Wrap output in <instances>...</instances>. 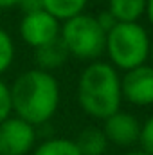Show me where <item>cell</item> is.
I'll use <instances>...</instances> for the list:
<instances>
[{
	"mask_svg": "<svg viewBox=\"0 0 153 155\" xmlns=\"http://www.w3.org/2000/svg\"><path fill=\"white\" fill-rule=\"evenodd\" d=\"M88 0H41V7L58 22H67L85 13Z\"/></svg>",
	"mask_w": 153,
	"mask_h": 155,
	"instance_id": "obj_12",
	"label": "cell"
},
{
	"mask_svg": "<svg viewBox=\"0 0 153 155\" xmlns=\"http://www.w3.org/2000/svg\"><path fill=\"white\" fill-rule=\"evenodd\" d=\"M24 0H0V9H13V7H20Z\"/></svg>",
	"mask_w": 153,
	"mask_h": 155,
	"instance_id": "obj_18",
	"label": "cell"
},
{
	"mask_svg": "<svg viewBox=\"0 0 153 155\" xmlns=\"http://www.w3.org/2000/svg\"><path fill=\"white\" fill-rule=\"evenodd\" d=\"M150 20V24L153 25V0H146V13H144Z\"/></svg>",
	"mask_w": 153,
	"mask_h": 155,
	"instance_id": "obj_19",
	"label": "cell"
},
{
	"mask_svg": "<svg viewBox=\"0 0 153 155\" xmlns=\"http://www.w3.org/2000/svg\"><path fill=\"white\" fill-rule=\"evenodd\" d=\"M103 132H105L108 143H112L115 146L128 148V146H133L135 143H139L141 123L137 121L135 116L119 110L105 119Z\"/></svg>",
	"mask_w": 153,
	"mask_h": 155,
	"instance_id": "obj_8",
	"label": "cell"
},
{
	"mask_svg": "<svg viewBox=\"0 0 153 155\" xmlns=\"http://www.w3.org/2000/svg\"><path fill=\"white\" fill-rule=\"evenodd\" d=\"M150 61H151V67H153V40H151V47H150Z\"/></svg>",
	"mask_w": 153,
	"mask_h": 155,
	"instance_id": "obj_21",
	"label": "cell"
},
{
	"mask_svg": "<svg viewBox=\"0 0 153 155\" xmlns=\"http://www.w3.org/2000/svg\"><path fill=\"white\" fill-rule=\"evenodd\" d=\"M106 11L115 22H139L146 13V0H108Z\"/></svg>",
	"mask_w": 153,
	"mask_h": 155,
	"instance_id": "obj_11",
	"label": "cell"
},
{
	"mask_svg": "<svg viewBox=\"0 0 153 155\" xmlns=\"http://www.w3.org/2000/svg\"><path fill=\"white\" fill-rule=\"evenodd\" d=\"M69 52L65 49V45L61 43V40H54L43 47L34 49V63H36V69L40 71H45V72H54L58 69H61L67 60H69Z\"/></svg>",
	"mask_w": 153,
	"mask_h": 155,
	"instance_id": "obj_9",
	"label": "cell"
},
{
	"mask_svg": "<svg viewBox=\"0 0 153 155\" xmlns=\"http://www.w3.org/2000/svg\"><path fill=\"white\" fill-rule=\"evenodd\" d=\"M36 126L9 116L0 123V155H27L36 146Z\"/></svg>",
	"mask_w": 153,
	"mask_h": 155,
	"instance_id": "obj_5",
	"label": "cell"
},
{
	"mask_svg": "<svg viewBox=\"0 0 153 155\" xmlns=\"http://www.w3.org/2000/svg\"><path fill=\"white\" fill-rule=\"evenodd\" d=\"M96 18H97V22H99V25L105 29V33H108V31L114 27L115 24H117V22H115V18L110 15V13H108V11H103V13H99Z\"/></svg>",
	"mask_w": 153,
	"mask_h": 155,
	"instance_id": "obj_17",
	"label": "cell"
},
{
	"mask_svg": "<svg viewBox=\"0 0 153 155\" xmlns=\"http://www.w3.org/2000/svg\"><path fill=\"white\" fill-rule=\"evenodd\" d=\"M33 155H81L76 143L67 137H49L34 146Z\"/></svg>",
	"mask_w": 153,
	"mask_h": 155,
	"instance_id": "obj_13",
	"label": "cell"
},
{
	"mask_svg": "<svg viewBox=\"0 0 153 155\" xmlns=\"http://www.w3.org/2000/svg\"><path fill=\"white\" fill-rule=\"evenodd\" d=\"M60 40L65 45L69 56L92 63L97 61L101 54H105L106 33L96 16L81 13L67 22H61Z\"/></svg>",
	"mask_w": 153,
	"mask_h": 155,
	"instance_id": "obj_4",
	"label": "cell"
},
{
	"mask_svg": "<svg viewBox=\"0 0 153 155\" xmlns=\"http://www.w3.org/2000/svg\"><path fill=\"white\" fill-rule=\"evenodd\" d=\"M122 99L133 107L153 105V67L144 63L132 71H126L121 78Z\"/></svg>",
	"mask_w": 153,
	"mask_h": 155,
	"instance_id": "obj_7",
	"label": "cell"
},
{
	"mask_svg": "<svg viewBox=\"0 0 153 155\" xmlns=\"http://www.w3.org/2000/svg\"><path fill=\"white\" fill-rule=\"evenodd\" d=\"M13 116L20 117L33 126H41L56 116L60 108L61 90L52 72L29 69L15 78L9 85Z\"/></svg>",
	"mask_w": 153,
	"mask_h": 155,
	"instance_id": "obj_1",
	"label": "cell"
},
{
	"mask_svg": "<svg viewBox=\"0 0 153 155\" xmlns=\"http://www.w3.org/2000/svg\"><path fill=\"white\" fill-rule=\"evenodd\" d=\"M15 54H16L15 40L4 27H0V78L11 69L15 61Z\"/></svg>",
	"mask_w": 153,
	"mask_h": 155,
	"instance_id": "obj_14",
	"label": "cell"
},
{
	"mask_svg": "<svg viewBox=\"0 0 153 155\" xmlns=\"http://www.w3.org/2000/svg\"><path fill=\"white\" fill-rule=\"evenodd\" d=\"M74 143L81 155H105L110 144L103 128H96V126H88L81 130L74 139Z\"/></svg>",
	"mask_w": 153,
	"mask_h": 155,
	"instance_id": "obj_10",
	"label": "cell"
},
{
	"mask_svg": "<svg viewBox=\"0 0 153 155\" xmlns=\"http://www.w3.org/2000/svg\"><path fill=\"white\" fill-rule=\"evenodd\" d=\"M124 155H150V153H146L142 150H132V152H126Z\"/></svg>",
	"mask_w": 153,
	"mask_h": 155,
	"instance_id": "obj_20",
	"label": "cell"
},
{
	"mask_svg": "<svg viewBox=\"0 0 153 155\" xmlns=\"http://www.w3.org/2000/svg\"><path fill=\"white\" fill-rule=\"evenodd\" d=\"M13 116V105H11V88L9 85L0 78V123L4 119Z\"/></svg>",
	"mask_w": 153,
	"mask_h": 155,
	"instance_id": "obj_16",
	"label": "cell"
},
{
	"mask_svg": "<svg viewBox=\"0 0 153 155\" xmlns=\"http://www.w3.org/2000/svg\"><path fill=\"white\" fill-rule=\"evenodd\" d=\"M139 144H141V150L142 152L153 155V116L148 117L144 121V124H141Z\"/></svg>",
	"mask_w": 153,
	"mask_h": 155,
	"instance_id": "obj_15",
	"label": "cell"
},
{
	"mask_svg": "<svg viewBox=\"0 0 153 155\" xmlns=\"http://www.w3.org/2000/svg\"><path fill=\"white\" fill-rule=\"evenodd\" d=\"M151 38L139 22H117L106 33L105 54L117 71H132L150 60Z\"/></svg>",
	"mask_w": 153,
	"mask_h": 155,
	"instance_id": "obj_3",
	"label": "cell"
},
{
	"mask_svg": "<svg viewBox=\"0 0 153 155\" xmlns=\"http://www.w3.org/2000/svg\"><path fill=\"white\" fill-rule=\"evenodd\" d=\"M77 103L86 116L101 121L119 112L122 103L119 71L101 60L88 63L77 78Z\"/></svg>",
	"mask_w": 153,
	"mask_h": 155,
	"instance_id": "obj_2",
	"label": "cell"
},
{
	"mask_svg": "<svg viewBox=\"0 0 153 155\" xmlns=\"http://www.w3.org/2000/svg\"><path fill=\"white\" fill-rule=\"evenodd\" d=\"M60 29H61V22H58L45 9L24 13L20 25H18L20 38L24 40L25 45H29L33 49L43 47V45L58 40Z\"/></svg>",
	"mask_w": 153,
	"mask_h": 155,
	"instance_id": "obj_6",
	"label": "cell"
}]
</instances>
